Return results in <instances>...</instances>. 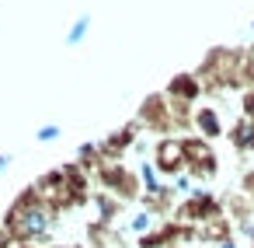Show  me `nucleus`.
<instances>
[{
	"label": "nucleus",
	"mask_w": 254,
	"mask_h": 248,
	"mask_svg": "<svg viewBox=\"0 0 254 248\" xmlns=\"http://www.w3.org/2000/svg\"><path fill=\"white\" fill-rule=\"evenodd\" d=\"M84 28H87V18H84V21H80V25H77V28H73V32H70V42H77V39H80V35H84Z\"/></svg>",
	"instance_id": "f257e3e1"
}]
</instances>
